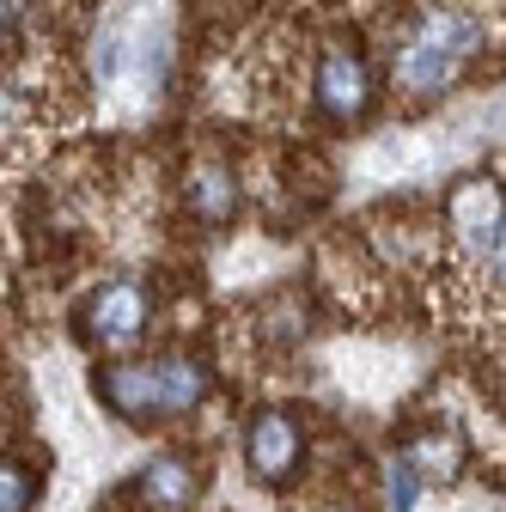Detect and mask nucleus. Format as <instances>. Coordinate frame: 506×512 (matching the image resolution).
<instances>
[{"instance_id": "f257e3e1", "label": "nucleus", "mask_w": 506, "mask_h": 512, "mask_svg": "<svg viewBox=\"0 0 506 512\" xmlns=\"http://www.w3.org/2000/svg\"><path fill=\"white\" fill-rule=\"evenodd\" d=\"M98 397L122 421H183L208 397V366L189 360V354L116 360V366H98Z\"/></svg>"}, {"instance_id": "7ed1b4c3", "label": "nucleus", "mask_w": 506, "mask_h": 512, "mask_svg": "<svg viewBox=\"0 0 506 512\" xmlns=\"http://www.w3.org/2000/svg\"><path fill=\"white\" fill-rule=\"evenodd\" d=\"M305 464V421L293 409H257L244 421V470L263 488H287Z\"/></svg>"}, {"instance_id": "9d476101", "label": "nucleus", "mask_w": 506, "mask_h": 512, "mask_svg": "<svg viewBox=\"0 0 506 512\" xmlns=\"http://www.w3.org/2000/svg\"><path fill=\"white\" fill-rule=\"evenodd\" d=\"M415 494H421V482L397 464V470H391V512H415Z\"/></svg>"}, {"instance_id": "1a4fd4ad", "label": "nucleus", "mask_w": 506, "mask_h": 512, "mask_svg": "<svg viewBox=\"0 0 506 512\" xmlns=\"http://www.w3.org/2000/svg\"><path fill=\"white\" fill-rule=\"evenodd\" d=\"M43 494V476L25 458H0V512H31Z\"/></svg>"}, {"instance_id": "6e6552de", "label": "nucleus", "mask_w": 506, "mask_h": 512, "mask_svg": "<svg viewBox=\"0 0 506 512\" xmlns=\"http://www.w3.org/2000/svg\"><path fill=\"white\" fill-rule=\"evenodd\" d=\"M183 196H189V214H196L202 226H226V220L238 214V177H232L220 159H202L196 171H189Z\"/></svg>"}, {"instance_id": "f03ea898", "label": "nucleus", "mask_w": 506, "mask_h": 512, "mask_svg": "<svg viewBox=\"0 0 506 512\" xmlns=\"http://www.w3.org/2000/svg\"><path fill=\"white\" fill-rule=\"evenodd\" d=\"M482 49V25L470 19V13H458V7H427L415 25H409V37H403V49H397V92L403 98H439L464 68H470V55Z\"/></svg>"}, {"instance_id": "20e7f679", "label": "nucleus", "mask_w": 506, "mask_h": 512, "mask_svg": "<svg viewBox=\"0 0 506 512\" xmlns=\"http://www.w3.org/2000/svg\"><path fill=\"white\" fill-rule=\"evenodd\" d=\"M147 324H153V299H147L141 281H104V287H92V299L80 311V330L98 348H116V354L141 348Z\"/></svg>"}, {"instance_id": "423d86ee", "label": "nucleus", "mask_w": 506, "mask_h": 512, "mask_svg": "<svg viewBox=\"0 0 506 512\" xmlns=\"http://www.w3.org/2000/svg\"><path fill=\"white\" fill-rule=\"evenodd\" d=\"M135 494H141L147 512H183V506H196V494H202V470H196V458H183V452H159L135 476Z\"/></svg>"}, {"instance_id": "39448f33", "label": "nucleus", "mask_w": 506, "mask_h": 512, "mask_svg": "<svg viewBox=\"0 0 506 512\" xmlns=\"http://www.w3.org/2000/svg\"><path fill=\"white\" fill-rule=\"evenodd\" d=\"M311 98H318V110L330 116V122H360L366 110H372V98H378V80H372V61L360 55V49H348V43H330L324 55H318V74H311Z\"/></svg>"}, {"instance_id": "0eeeda50", "label": "nucleus", "mask_w": 506, "mask_h": 512, "mask_svg": "<svg viewBox=\"0 0 506 512\" xmlns=\"http://www.w3.org/2000/svg\"><path fill=\"white\" fill-rule=\"evenodd\" d=\"M403 470L415 482H458L464 476V433L458 427H421L403 452Z\"/></svg>"}]
</instances>
